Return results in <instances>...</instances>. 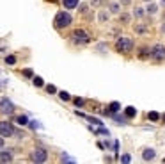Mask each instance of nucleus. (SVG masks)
<instances>
[{
    "label": "nucleus",
    "mask_w": 165,
    "mask_h": 164,
    "mask_svg": "<svg viewBox=\"0 0 165 164\" xmlns=\"http://www.w3.org/2000/svg\"><path fill=\"white\" fill-rule=\"evenodd\" d=\"M138 57H140V59H147V57H151V48H147V46H142V48L138 50Z\"/></svg>",
    "instance_id": "9d476101"
},
{
    "label": "nucleus",
    "mask_w": 165,
    "mask_h": 164,
    "mask_svg": "<svg viewBox=\"0 0 165 164\" xmlns=\"http://www.w3.org/2000/svg\"><path fill=\"white\" fill-rule=\"evenodd\" d=\"M133 14H135L137 18H142V16H144V11H142V9H140V7H137V9L133 11Z\"/></svg>",
    "instance_id": "5701e85b"
},
{
    "label": "nucleus",
    "mask_w": 165,
    "mask_h": 164,
    "mask_svg": "<svg viewBox=\"0 0 165 164\" xmlns=\"http://www.w3.org/2000/svg\"><path fill=\"white\" fill-rule=\"evenodd\" d=\"M119 9H121L119 4H110V13L112 14H117V13H119Z\"/></svg>",
    "instance_id": "aec40b11"
},
{
    "label": "nucleus",
    "mask_w": 165,
    "mask_h": 164,
    "mask_svg": "<svg viewBox=\"0 0 165 164\" xmlns=\"http://www.w3.org/2000/svg\"><path fill=\"white\" fill-rule=\"evenodd\" d=\"M119 109H121V105H119V104H117V102H112V104H110V107H108V111H107V114H114V112H117Z\"/></svg>",
    "instance_id": "ddd939ff"
},
{
    "label": "nucleus",
    "mask_w": 165,
    "mask_h": 164,
    "mask_svg": "<svg viewBox=\"0 0 165 164\" xmlns=\"http://www.w3.org/2000/svg\"><path fill=\"white\" fill-rule=\"evenodd\" d=\"M161 118H163V120H165V114H163V116H161Z\"/></svg>",
    "instance_id": "c9c22d12"
},
{
    "label": "nucleus",
    "mask_w": 165,
    "mask_h": 164,
    "mask_svg": "<svg viewBox=\"0 0 165 164\" xmlns=\"http://www.w3.org/2000/svg\"><path fill=\"white\" fill-rule=\"evenodd\" d=\"M0 148H4V137H0Z\"/></svg>",
    "instance_id": "473e14b6"
},
{
    "label": "nucleus",
    "mask_w": 165,
    "mask_h": 164,
    "mask_svg": "<svg viewBox=\"0 0 165 164\" xmlns=\"http://www.w3.org/2000/svg\"><path fill=\"white\" fill-rule=\"evenodd\" d=\"M62 4L66 9H75L78 6V0H62Z\"/></svg>",
    "instance_id": "f8f14e48"
},
{
    "label": "nucleus",
    "mask_w": 165,
    "mask_h": 164,
    "mask_svg": "<svg viewBox=\"0 0 165 164\" xmlns=\"http://www.w3.org/2000/svg\"><path fill=\"white\" fill-rule=\"evenodd\" d=\"M161 6H165V0H161Z\"/></svg>",
    "instance_id": "f704fd0d"
},
{
    "label": "nucleus",
    "mask_w": 165,
    "mask_h": 164,
    "mask_svg": "<svg viewBox=\"0 0 165 164\" xmlns=\"http://www.w3.org/2000/svg\"><path fill=\"white\" fill-rule=\"evenodd\" d=\"M16 123H18V125H27V123H29L27 116H18V118H16Z\"/></svg>",
    "instance_id": "dca6fc26"
},
{
    "label": "nucleus",
    "mask_w": 165,
    "mask_h": 164,
    "mask_svg": "<svg viewBox=\"0 0 165 164\" xmlns=\"http://www.w3.org/2000/svg\"><path fill=\"white\" fill-rule=\"evenodd\" d=\"M59 97H60V100H66V102H67V100H71V97H69V93H67V91H60V93H59Z\"/></svg>",
    "instance_id": "a211bd4d"
},
{
    "label": "nucleus",
    "mask_w": 165,
    "mask_h": 164,
    "mask_svg": "<svg viewBox=\"0 0 165 164\" xmlns=\"http://www.w3.org/2000/svg\"><path fill=\"white\" fill-rule=\"evenodd\" d=\"M14 127H13V123H9V121H0V136L2 137H11V136H14Z\"/></svg>",
    "instance_id": "20e7f679"
},
{
    "label": "nucleus",
    "mask_w": 165,
    "mask_h": 164,
    "mask_svg": "<svg viewBox=\"0 0 165 164\" xmlns=\"http://www.w3.org/2000/svg\"><path fill=\"white\" fill-rule=\"evenodd\" d=\"M147 118H149L151 121H158V120H160V114L153 111V112H149V114H147Z\"/></svg>",
    "instance_id": "f3484780"
},
{
    "label": "nucleus",
    "mask_w": 165,
    "mask_h": 164,
    "mask_svg": "<svg viewBox=\"0 0 165 164\" xmlns=\"http://www.w3.org/2000/svg\"><path fill=\"white\" fill-rule=\"evenodd\" d=\"M115 50L119 52V54H130L133 50V41L126 36H121V38H117L115 41Z\"/></svg>",
    "instance_id": "f257e3e1"
},
{
    "label": "nucleus",
    "mask_w": 165,
    "mask_h": 164,
    "mask_svg": "<svg viewBox=\"0 0 165 164\" xmlns=\"http://www.w3.org/2000/svg\"><path fill=\"white\" fill-rule=\"evenodd\" d=\"M71 38H73V43H77V45H85V43L91 41V36L84 29H75L73 34H71Z\"/></svg>",
    "instance_id": "7ed1b4c3"
},
{
    "label": "nucleus",
    "mask_w": 165,
    "mask_h": 164,
    "mask_svg": "<svg viewBox=\"0 0 165 164\" xmlns=\"http://www.w3.org/2000/svg\"><path fill=\"white\" fill-rule=\"evenodd\" d=\"M80 13H82V14H85V13H87V6H85V4H84V6H80Z\"/></svg>",
    "instance_id": "c756f323"
},
{
    "label": "nucleus",
    "mask_w": 165,
    "mask_h": 164,
    "mask_svg": "<svg viewBox=\"0 0 165 164\" xmlns=\"http://www.w3.org/2000/svg\"><path fill=\"white\" fill-rule=\"evenodd\" d=\"M84 102H85L84 98H75V105H78V107H82V105H84Z\"/></svg>",
    "instance_id": "bb28decb"
},
{
    "label": "nucleus",
    "mask_w": 165,
    "mask_h": 164,
    "mask_svg": "<svg viewBox=\"0 0 165 164\" xmlns=\"http://www.w3.org/2000/svg\"><path fill=\"white\" fill-rule=\"evenodd\" d=\"M124 116H126L128 120L135 118V116H137V109H135V107H131V105H130V107H126V109H124Z\"/></svg>",
    "instance_id": "9b49d317"
},
{
    "label": "nucleus",
    "mask_w": 165,
    "mask_h": 164,
    "mask_svg": "<svg viewBox=\"0 0 165 164\" xmlns=\"http://www.w3.org/2000/svg\"><path fill=\"white\" fill-rule=\"evenodd\" d=\"M151 57L154 59V61H163L165 59V46L163 45H154L153 48H151Z\"/></svg>",
    "instance_id": "39448f33"
},
{
    "label": "nucleus",
    "mask_w": 165,
    "mask_h": 164,
    "mask_svg": "<svg viewBox=\"0 0 165 164\" xmlns=\"http://www.w3.org/2000/svg\"><path fill=\"white\" fill-rule=\"evenodd\" d=\"M32 82H34V86H36V87H43V84H44L41 77H34V80H32Z\"/></svg>",
    "instance_id": "6ab92c4d"
},
{
    "label": "nucleus",
    "mask_w": 165,
    "mask_h": 164,
    "mask_svg": "<svg viewBox=\"0 0 165 164\" xmlns=\"http://www.w3.org/2000/svg\"><path fill=\"white\" fill-rule=\"evenodd\" d=\"M91 6L92 7H100L101 6V0H91Z\"/></svg>",
    "instance_id": "393cba45"
},
{
    "label": "nucleus",
    "mask_w": 165,
    "mask_h": 164,
    "mask_svg": "<svg viewBox=\"0 0 165 164\" xmlns=\"http://www.w3.org/2000/svg\"><path fill=\"white\" fill-rule=\"evenodd\" d=\"M130 160H131V157H130L128 153H124V155L121 157V162H130Z\"/></svg>",
    "instance_id": "cd10ccee"
},
{
    "label": "nucleus",
    "mask_w": 165,
    "mask_h": 164,
    "mask_svg": "<svg viewBox=\"0 0 165 164\" xmlns=\"http://www.w3.org/2000/svg\"><path fill=\"white\" fill-rule=\"evenodd\" d=\"M156 11H158V6H154V4H149L146 7V13H149V14H154Z\"/></svg>",
    "instance_id": "2eb2a0df"
},
{
    "label": "nucleus",
    "mask_w": 165,
    "mask_h": 164,
    "mask_svg": "<svg viewBox=\"0 0 165 164\" xmlns=\"http://www.w3.org/2000/svg\"><path fill=\"white\" fill-rule=\"evenodd\" d=\"M14 111V105L9 98H0V112H4V114H13Z\"/></svg>",
    "instance_id": "0eeeda50"
},
{
    "label": "nucleus",
    "mask_w": 165,
    "mask_h": 164,
    "mask_svg": "<svg viewBox=\"0 0 165 164\" xmlns=\"http://www.w3.org/2000/svg\"><path fill=\"white\" fill-rule=\"evenodd\" d=\"M146 2H151V0H146Z\"/></svg>",
    "instance_id": "e433bc0d"
},
{
    "label": "nucleus",
    "mask_w": 165,
    "mask_h": 164,
    "mask_svg": "<svg viewBox=\"0 0 165 164\" xmlns=\"http://www.w3.org/2000/svg\"><path fill=\"white\" fill-rule=\"evenodd\" d=\"M98 20H100L101 23H105V21L108 20V13H107V11H100V14H98Z\"/></svg>",
    "instance_id": "4468645a"
},
{
    "label": "nucleus",
    "mask_w": 165,
    "mask_h": 164,
    "mask_svg": "<svg viewBox=\"0 0 165 164\" xmlns=\"http://www.w3.org/2000/svg\"><path fill=\"white\" fill-rule=\"evenodd\" d=\"M30 127H32V129H36V127H39V125H37V121H30Z\"/></svg>",
    "instance_id": "2f4dec72"
},
{
    "label": "nucleus",
    "mask_w": 165,
    "mask_h": 164,
    "mask_svg": "<svg viewBox=\"0 0 165 164\" xmlns=\"http://www.w3.org/2000/svg\"><path fill=\"white\" fill-rule=\"evenodd\" d=\"M46 91H48V93H57V87L50 84V86H46Z\"/></svg>",
    "instance_id": "a878e982"
},
{
    "label": "nucleus",
    "mask_w": 165,
    "mask_h": 164,
    "mask_svg": "<svg viewBox=\"0 0 165 164\" xmlns=\"http://www.w3.org/2000/svg\"><path fill=\"white\" fill-rule=\"evenodd\" d=\"M121 4H123V6H130V4H131V0H121Z\"/></svg>",
    "instance_id": "7c9ffc66"
},
{
    "label": "nucleus",
    "mask_w": 165,
    "mask_h": 164,
    "mask_svg": "<svg viewBox=\"0 0 165 164\" xmlns=\"http://www.w3.org/2000/svg\"><path fill=\"white\" fill-rule=\"evenodd\" d=\"M71 21H73L71 14H69L67 11H60V13L55 14L53 25H55V29H64V27H67V25H71Z\"/></svg>",
    "instance_id": "f03ea898"
},
{
    "label": "nucleus",
    "mask_w": 165,
    "mask_h": 164,
    "mask_svg": "<svg viewBox=\"0 0 165 164\" xmlns=\"http://www.w3.org/2000/svg\"><path fill=\"white\" fill-rule=\"evenodd\" d=\"M154 155H156V152H154L153 148H146V150L142 152V159H144V160H153Z\"/></svg>",
    "instance_id": "1a4fd4ad"
},
{
    "label": "nucleus",
    "mask_w": 165,
    "mask_h": 164,
    "mask_svg": "<svg viewBox=\"0 0 165 164\" xmlns=\"http://www.w3.org/2000/svg\"><path fill=\"white\" fill-rule=\"evenodd\" d=\"M146 31H147L146 25H135V32H138V34H144Z\"/></svg>",
    "instance_id": "412c9836"
},
{
    "label": "nucleus",
    "mask_w": 165,
    "mask_h": 164,
    "mask_svg": "<svg viewBox=\"0 0 165 164\" xmlns=\"http://www.w3.org/2000/svg\"><path fill=\"white\" fill-rule=\"evenodd\" d=\"M161 32L165 34V23H163V25H161Z\"/></svg>",
    "instance_id": "72a5a7b5"
},
{
    "label": "nucleus",
    "mask_w": 165,
    "mask_h": 164,
    "mask_svg": "<svg viewBox=\"0 0 165 164\" xmlns=\"http://www.w3.org/2000/svg\"><path fill=\"white\" fill-rule=\"evenodd\" d=\"M46 159H48V152H46L44 148H36L32 152V160L34 162H44Z\"/></svg>",
    "instance_id": "423d86ee"
},
{
    "label": "nucleus",
    "mask_w": 165,
    "mask_h": 164,
    "mask_svg": "<svg viewBox=\"0 0 165 164\" xmlns=\"http://www.w3.org/2000/svg\"><path fill=\"white\" fill-rule=\"evenodd\" d=\"M23 75H25V77H34L32 70H23Z\"/></svg>",
    "instance_id": "c85d7f7f"
},
{
    "label": "nucleus",
    "mask_w": 165,
    "mask_h": 164,
    "mask_svg": "<svg viewBox=\"0 0 165 164\" xmlns=\"http://www.w3.org/2000/svg\"><path fill=\"white\" fill-rule=\"evenodd\" d=\"M11 160H13V150L0 152V162H11Z\"/></svg>",
    "instance_id": "6e6552de"
},
{
    "label": "nucleus",
    "mask_w": 165,
    "mask_h": 164,
    "mask_svg": "<svg viewBox=\"0 0 165 164\" xmlns=\"http://www.w3.org/2000/svg\"><path fill=\"white\" fill-rule=\"evenodd\" d=\"M52 2H55V0H52Z\"/></svg>",
    "instance_id": "4c0bfd02"
},
{
    "label": "nucleus",
    "mask_w": 165,
    "mask_h": 164,
    "mask_svg": "<svg viewBox=\"0 0 165 164\" xmlns=\"http://www.w3.org/2000/svg\"><path fill=\"white\" fill-rule=\"evenodd\" d=\"M119 20H121V23H130V14H121Z\"/></svg>",
    "instance_id": "4be33fe9"
},
{
    "label": "nucleus",
    "mask_w": 165,
    "mask_h": 164,
    "mask_svg": "<svg viewBox=\"0 0 165 164\" xmlns=\"http://www.w3.org/2000/svg\"><path fill=\"white\" fill-rule=\"evenodd\" d=\"M6 62H7V64H14V62H16V57H14V55H7V57H6Z\"/></svg>",
    "instance_id": "b1692460"
}]
</instances>
